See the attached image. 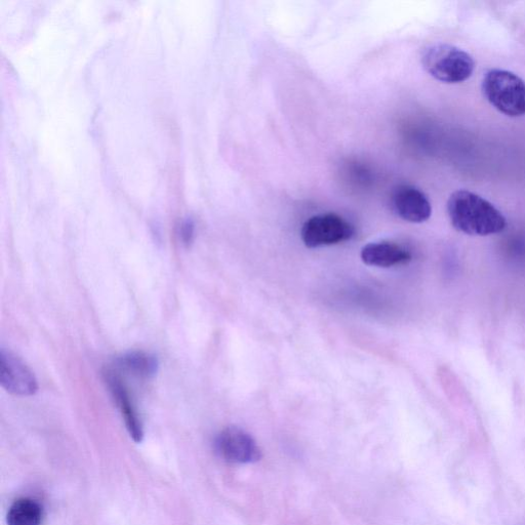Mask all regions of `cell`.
Here are the masks:
<instances>
[{"label":"cell","instance_id":"cell-1","mask_svg":"<svg viewBox=\"0 0 525 525\" xmlns=\"http://www.w3.org/2000/svg\"><path fill=\"white\" fill-rule=\"evenodd\" d=\"M448 213L453 226L468 235L489 236L507 226L503 214L490 201L467 190L451 195Z\"/></svg>","mask_w":525,"mask_h":525},{"label":"cell","instance_id":"cell-2","mask_svg":"<svg viewBox=\"0 0 525 525\" xmlns=\"http://www.w3.org/2000/svg\"><path fill=\"white\" fill-rule=\"evenodd\" d=\"M484 97L501 113L510 117L525 115V82L518 75L501 69L483 78Z\"/></svg>","mask_w":525,"mask_h":525},{"label":"cell","instance_id":"cell-3","mask_svg":"<svg viewBox=\"0 0 525 525\" xmlns=\"http://www.w3.org/2000/svg\"><path fill=\"white\" fill-rule=\"evenodd\" d=\"M425 70L441 83L460 84L469 79L475 69L473 58L450 45H435L422 56Z\"/></svg>","mask_w":525,"mask_h":525},{"label":"cell","instance_id":"cell-4","mask_svg":"<svg viewBox=\"0 0 525 525\" xmlns=\"http://www.w3.org/2000/svg\"><path fill=\"white\" fill-rule=\"evenodd\" d=\"M355 233L353 225L337 214H321L308 219L301 230L307 248L315 249L342 244Z\"/></svg>","mask_w":525,"mask_h":525},{"label":"cell","instance_id":"cell-5","mask_svg":"<svg viewBox=\"0 0 525 525\" xmlns=\"http://www.w3.org/2000/svg\"><path fill=\"white\" fill-rule=\"evenodd\" d=\"M214 446L217 454L228 463L252 464L262 459V451L253 436L235 426L223 429Z\"/></svg>","mask_w":525,"mask_h":525},{"label":"cell","instance_id":"cell-6","mask_svg":"<svg viewBox=\"0 0 525 525\" xmlns=\"http://www.w3.org/2000/svg\"><path fill=\"white\" fill-rule=\"evenodd\" d=\"M0 385L16 396H32L38 391V382L26 363L10 350H0Z\"/></svg>","mask_w":525,"mask_h":525},{"label":"cell","instance_id":"cell-7","mask_svg":"<svg viewBox=\"0 0 525 525\" xmlns=\"http://www.w3.org/2000/svg\"><path fill=\"white\" fill-rule=\"evenodd\" d=\"M103 376L117 408L123 416L129 434L135 442H142L144 439L143 423L125 381L120 377L117 370L107 369Z\"/></svg>","mask_w":525,"mask_h":525},{"label":"cell","instance_id":"cell-8","mask_svg":"<svg viewBox=\"0 0 525 525\" xmlns=\"http://www.w3.org/2000/svg\"><path fill=\"white\" fill-rule=\"evenodd\" d=\"M391 206L399 218L411 223H424L432 215L426 194L411 185H400L393 191Z\"/></svg>","mask_w":525,"mask_h":525},{"label":"cell","instance_id":"cell-9","mask_svg":"<svg viewBox=\"0 0 525 525\" xmlns=\"http://www.w3.org/2000/svg\"><path fill=\"white\" fill-rule=\"evenodd\" d=\"M363 263L381 268L408 264L412 260V254L406 248L393 242H373L361 250Z\"/></svg>","mask_w":525,"mask_h":525},{"label":"cell","instance_id":"cell-10","mask_svg":"<svg viewBox=\"0 0 525 525\" xmlns=\"http://www.w3.org/2000/svg\"><path fill=\"white\" fill-rule=\"evenodd\" d=\"M116 368L141 379L156 376L159 362L155 355L145 351H131L116 359Z\"/></svg>","mask_w":525,"mask_h":525},{"label":"cell","instance_id":"cell-11","mask_svg":"<svg viewBox=\"0 0 525 525\" xmlns=\"http://www.w3.org/2000/svg\"><path fill=\"white\" fill-rule=\"evenodd\" d=\"M42 521V506L30 498L16 500L7 515L8 525H40Z\"/></svg>","mask_w":525,"mask_h":525},{"label":"cell","instance_id":"cell-12","mask_svg":"<svg viewBox=\"0 0 525 525\" xmlns=\"http://www.w3.org/2000/svg\"><path fill=\"white\" fill-rule=\"evenodd\" d=\"M180 238L186 248H190L194 240V225L191 221L183 223L180 229Z\"/></svg>","mask_w":525,"mask_h":525}]
</instances>
